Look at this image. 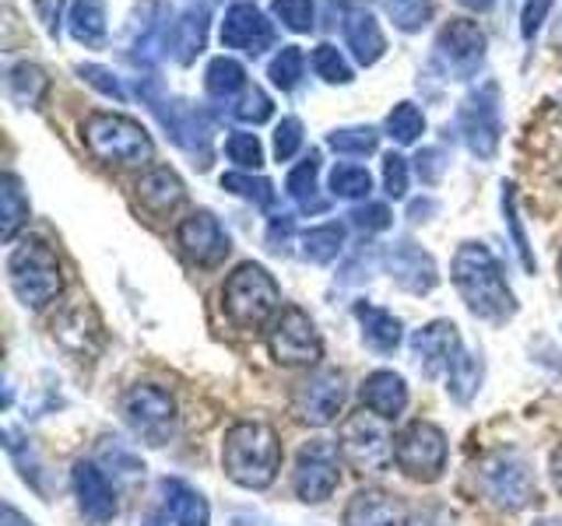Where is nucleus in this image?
<instances>
[{"label": "nucleus", "instance_id": "obj_1", "mask_svg": "<svg viewBox=\"0 0 562 526\" xmlns=\"http://www.w3.org/2000/svg\"><path fill=\"white\" fill-rule=\"evenodd\" d=\"M450 277L457 291H461L464 306L488 323H506L517 312V298L506 285V274L499 267V260L492 256L482 242H464L453 253Z\"/></svg>", "mask_w": 562, "mask_h": 526}, {"label": "nucleus", "instance_id": "obj_2", "mask_svg": "<svg viewBox=\"0 0 562 526\" xmlns=\"http://www.w3.org/2000/svg\"><path fill=\"white\" fill-rule=\"evenodd\" d=\"M222 467L239 488L263 491L274 484L281 467V443L271 425L263 421H239L225 432L222 443Z\"/></svg>", "mask_w": 562, "mask_h": 526}, {"label": "nucleus", "instance_id": "obj_3", "mask_svg": "<svg viewBox=\"0 0 562 526\" xmlns=\"http://www.w3.org/2000/svg\"><path fill=\"white\" fill-rule=\"evenodd\" d=\"M137 95L151 105V113L172 137V145L183 148L193 158H201V169H207L215 119H211L204 105H193L183 99H162V92H158V78H137Z\"/></svg>", "mask_w": 562, "mask_h": 526}, {"label": "nucleus", "instance_id": "obj_4", "mask_svg": "<svg viewBox=\"0 0 562 526\" xmlns=\"http://www.w3.org/2000/svg\"><path fill=\"white\" fill-rule=\"evenodd\" d=\"M278 306H281V288L260 263H239L225 277L222 309L236 330H260L278 312Z\"/></svg>", "mask_w": 562, "mask_h": 526}, {"label": "nucleus", "instance_id": "obj_5", "mask_svg": "<svg viewBox=\"0 0 562 526\" xmlns=\"http://www.w3.org/2000/svg\"><path fill=\"white\" fill-rule=\"evenodd\" d=\"M81 140L105 165H145L155 155L148 130L123 113H92L81 123Z\"/></svg>", "mask_w": 562, "mask_h": 526}, {"label": "nucleus", "instance_id": "obj_6", "mask_svg": "<svg viewBox=\"0 0 562 526\" xmlns=\"http://www.w3.org/2000/svg\"><path fill=\"white\" fill-rule=\"evenodd\" d=\"M8 281L11 291L18 295V302L29 309H43L64 288L60 260L40 239H25L22 245H14L8 256Z\"/></svg>", "mask_w": 562, "mask_h": 526}, {"label": "nucleus", "instance_id": "obj_7", "mask_svg": "<svg viewBox=\"0 0 562 526\" xmlns=\"http://www.w3.org/2000/svg\"><path fill=\"white\" fill-rule=\"evenodd\" d=\"M457 130H461L464 145L482 162L496 158L499 137H503V110H499V84L482 81L464 95L461 110H457Z\"/></svg>", "mask_w": 562, "mask_h": 526}, {"label": "nucleus", "instance_id": "obj_8", "mask_svg": "<svg viewBox=\"0 0 562 526\" xmlns=\"http://www.w3.org/2000/svg\"><path fill=\"white\" fill-rule=\"evenodd\" d=\"M485 64V32L471 18H450L432 43V67L447 81H468Z\"/></svg>", "mask_w": 562, "mask_h": 526}, {"label": "nucleus", "instance_id": "obj_9", "mask_svg": "<svg viewBox=\"0 0 562 526\" xmlns=\"http://www.w3.org/2000/svg\"><path fill=\"white\" fill-rule=\"evenodd\" d=\"M479 481H482L485 499L492 505L506 508V513H517V508L531 505V499L538 495L535 470L520 453H496V456H488V460H482Z\"/></svg>", "mask_w": 562, "mask_h": 526}, {"label": "nucleus", "instance_id": "obj_10", "mask_svg": "<svg viewBox=\"0 0 562 526\" xmlns=\"http://www.w3.org/2000/svg\"><path fill=\"white\" fill-rule=\"evenodd\" d=\"M447 435L432 421H412L394 438V464L415 481H439L447 470Z\"/></svg>", "mask_w": 562, "mask_h": 526}, {"label": "nucleus", "instance_id": "obj_11", "mask_svg": "<svg viewBox=\"0 0 562 526\" xmlns=\"http://www.w3.org/2000/svg\"><path fill=\"white\" fill-rule=\"evenodd\" d=\"M376 414H351L341 425L345 460L362 473H386L394 464V438L380 425Z\"/></svg>", "mask_w": 562, "mask_h": 526}, {"label": "nucleus", "instance_id": "obj_12", "mask_svg": "<svg viewBox=\"0 0 562 526\" xmlns=\"http://www.w3.org/2000/svg\"><path fill=\"white\" fill-rule=\"evenodd\" d=\"M268 347L278 365H316L324 358L321 330H316V323L299 306H285L278 312Z\"/></svg>", "mask_w": 562, "mask_h": 526}, {"label": "nucleus", "instance_id": "obj_13", "mask_svg": "<svg viewBox=\"0 0 562 526\" xmlns=\"http://www.w3.org/2000/svg\"><path fill=\"white\" fill-rule=\"evenodd\" d=\"M341 481V467H338V446L327 443V438H313L303 449H299L295 473H292V488L299 502L316 505L327 502L334 495V488Z\"/></svg>", "mask_w": 562, "mask_h": 526}, {"label": "nucleus", "instance_id": "obj_14", "mask_svg": "<svg viewBox=\"0 0 562 526\" xmlns=\"http://www.w3.org/2000/svg\"><path fill=\"white\" fill-rule=\"evenodd\" d=\"M123 418L148 446H166L176 425V400L158 386H131L123 397Z\"/></svg>", "mask_w": 562, "mask_h": 526}, {"label": "nucleus", "instance_id": "obj_15", "mask_svg": "<svg viewBox=\"0 0 562 526\" xmlns=\"http://www.w3.org/2000/svg\"><path fill=\"white\" fill-rule=\"evenodd\" d=\"M341 403H345V376L338 368H321V373H313L310 379L295 386L292 411L299 421L321 428L341 414Z\"/></svg>", "mask_w": 562, "mask_h": 526}, {"label": "nucleus", "instance_id": "obj_16", "mask_svg": "<svg viewBox=\"0 0 562 526\" xmlns=\"http://www.w3.org/2000/svg\"><path fill=\"white\" fill-rule=\"evenodd\" d=\"M176 239H180L183 253L190 256V263H198V267H218V263L233 253V239L225 236L222 221L211 215V210H193L190 218H183L180 228H176Z\"/></svg>", "mask_w": 562, "mask_h": 526}, {"label": "nucleus", "instance_id": "obj_17", "mask_svg": "<svg viewBox=\"0 0 562 526\" xmlns=\"http://www.w3.org/2000/svg\"><path fill=\"white\" fill-rule=\"evenodd\" d=\"M383 267H386V274L394 277L397 288L412 291V295H429L439 285L436 260L412 239H397L394 245H386Z\"/></svg>", "mask_w": 562, "mask_h": 526}, {"label": "nucleus", "instance_id": "obj_18", "mask_svg": "<svg viewBox=\"0 0 562 526\" xmlns=\"http://www.w3.org/2000/svg\"><path fill=\"white\" fill-rule=\"evenodd\" d=\"M222 46L239 49L246 57H260L263 49L274 46V25L263 18V11L250 0H239L222 18Z\"/></svg>", "mask_w": 562, "mask_h": 526}, {"label": "nucleus", "instance_id": "obj_19", "mask_svg": "<svg viewBox=\"0 0 562 526\" xmlns=\"http://www.w3.org/2000/svg\"><path fill=\"white\" fill-rule=\"evenodd\" d=\"M412 355L418 362V368L426 373L429 379H439L450 373V365L457 362V355L464 351L461 344V333H457V327L450 320H436L429 327H422L412 333Z\"/></svg>", "mask_w": 562, "mask_h": 526}, {"label": "nucleus", "instance_id": "obj_20", "mask_svg": "<svg viewBox=\"0 0 562 526\" xmlns=\"http://www.w3.org/2000/svg\"><path fill=\"white\" fill-rule=\"evenodd\" d=\"M341 32H345V46L351 49V57L362 67H373L376 60H383L386 53V35L380 28V22L373 18L366 4H351L341 14Z\"/></svg>", "mask_w": 562, "mask_h": 526}, {"label": "nucleus", "instance_id": "obj_21", "mask_svg": "<svg viewBox=\"0 0 562 526\" xmlns=\"http://www.w3.org/2000/svg\"><path fill=\"white\" fill-rule=\"evenodd\" d=\"M75 495H78V508L88 523H110L116 516V491L110 484V478L95 467V464H78L75 467Z\"/></svg>", "mask_w": 562, "mask_h": 526}, {"label": "nucleus", "instance_id": "obj_22", "mask_svg": "<svg viewBox=\"0 0 562 526\" xmlns=\"http://www.w3.org/2000/svg\"><path fill=\"white\" fill-rule=\"evenodd\" d=\"M207 22H211V0H187L183 11L176 14L172 22V39H169V53L183 67L193 64L204 53L207 43Z\"/></svg>", "mask_w": 562, "mask_h": 526}, {"label": "nucleus", "instance_id": "obj_23", "mask_svg": "<svg viewBox=\"0 0 562 526\" xmlns=\"http://www.w3.org/2000/svg\"><path fill=\"white\" fill-rule=\"evenodd\" d=\"M137 201L145 210H151L155 218H166L187 201V186L169 165H151L137 180Z\"/></svg>", "mask_w": 562, "mask_h": 526}, {"label": "nucleus", "instance_id": "obj_24", "mask_svg": "<svg viewBox=\"0 0 562 526\" xmlns=\"http://www.w3.org/2000/svg\"><path fill=\"white\" fill-rule=\"evenodd\" d=\"M362 403H366L369 414H376L383 421H394L404 414V408H408V386H404V379L397 373H391V368H380V373L366 376Z\"/></svg>", "mask_w": 562, "mask_h": 526}, {"label": "nucleus", "instance_id": "obj_25", "mask_svg": "<svg viewBox=\"0 0 562 526\" xmlns=\"http://www.w3.org/2000/svg\"><path fill=\"white\" fill-rule=\"evenodd\" d=\"M341 526H404L401 505L380 488H366L345 505Z\"/></svg>", "mask_w": 562, "mask_h": 526}, {"label": "nucleus", "instance_id": "obj_26", "mask_svg": "<svg viewBox=\"0 0 562 526\" xmlns=\"http://www.w3.org/2000/svg\"><path fill=\"white\" fill-rule=\"evenodd\" d=\"M356 320L362 327V341L376 351V355H394L401 344V320L391 309H380L373 302H356Z\"/></svg>", "mask_w": 562, "mask_h": 526}, {"label": "nucleus", "instance_id": "obj_27", "mask_svg": "<svg viewBox=\"0 0 562 526\" xmlns=\"http://www.w3.org/2000/svg\"><path fill=\"white\" fill-rule=\"evenodd\" d=\"M162 495H166V516L172 526H207L211 519V508L204 502L201 491H193L183 481H162Z\"/></svg>", "mask_w": 562, "mask_h": 526}, {"label": "nucleus", "instance_id": "obj_28", "mask_svg": "<svg viewBox=\"0 0 562 526\" xmlns=\"http://www.w3.org/2000/svg\"><path fill=\"white\" fill-rule=\"evenodd\" d=\"M316 175H321V151H310L285 180V193L303 215H321V210H327V201L321 197V186H316Z\"/></svg>", "mask_w": 562, "mask_h": 526}, {"label": "nucleus", "instance_id": "obj_29", "mask_svg": "<svg viewBox=\"0 0 562 526\" xmlns=\"http://www.w3.org/2000/svg\"><path fill=\"white\" fill-rule=\"evenodd\" d=\"M67 28L81 46H105V35H110V28H105V0H75L67 14Z\"/></svg>", "mask_w": 562, "mask_h": 526}, {"label": "nucleus", "instance_id": "obj_30", "mask_svg": "<svg viewBox=\"0 0 562 526\" xmlns=\"http://www.w3.org/2000/svg\"><path fill=\"white\" fill-rule=\"evenodd\" d=\"M49 92V78L43 75V67H35L29 60L14 64L8 70V95L14 105H25V110H35Z\"/></svg>", "mask_w": 562, "mask_h": 526}, {"label": "nucleus", "instance_id": "obj_31", "mask_svg": "<svg viewBox=\"0 0 562 526\" xmlns=\"http://www.w3.org/2000/svg\"><path fill=\"white\" fill-rule=\"evenodd\" d=\"M204 88H207V95L211 99H218V102H233L236 95H243V88H246V70L239 60L233 57H215L207 64L204 70Z\"/></svg>", "mask_w": 562, "mask_h": 526}, {"label": "nucleus", "instance_id": "obj_32", "mask_svg": "<svg viewBox=\"0 0 562 526\" xmlns=\"http://www.w3.org/2000/svg\"><path fill=\"white\" fill-rule=\"evenodd\" d=\"M22 225H29V197L22 193L18 175L4 172V180H0V236L4 242H11Z\"/></svg>", "mask_w": 562, "mask_h": 526}, {"label": "nucleus", "instance_id": "obj_33", "mask_svg": "<svg viewBox=\"0 0 562 526\" xmlns=\"http://www.w3.org/2000/svg\"><path fill=\"white\" fill-rule=\"evenodd\" d=\"M482 376H485L482 358H474V355H468V351H461L457 362L450 365V373H447V393H450V400L471 403L474 397H479V390H482Z\"/></svg>", "mask_w": 562, "mask_h": 526}, {"label": "nucleus", "instance_id": "obj_34", "mask_svg": "<svg viewBox=\"0 0 562 526\" xmlns=\"http://www.w3.org/2000/svg\"><path fill=\"white\" fill-rule=\"evenodd\" d=\"M345 225L341 221H327V225H316L310 232H303V256L310 263H330L338 260L345 250Z\"/></svg>", "mask_w": 562, "mask_h": 526}, {"label": "nucleus", "instance_id": "obj_35", "mask_svg": "<svg viewBox=\"0 0 562 526\" xmlns=\"http://www.w3.org/2000/svg\"><path fill=\"white\" fill-rule=\"evenodd\" d=\"M373 190V175H369L366 165L356 162H338L330 169V193L341 201H362Z\"/></svg>", "mask_w": 562, "mask_h": 526}, {"label": "nucleus", "instance_id": "obj_36", "mask_svg": "<svg viewBox=\"0 0 562 526\" xmlns=\"http://www.w3.org/2000/svg\"><path fill=\"white\" fill-rule=\"evenodd\" d=\"M222 190L236 193V197L250 201L263 210L274 207V186L271 180H263V175H254V172H225L222 175Z\"/></svg>", "mask_w": 562, "mask_h": 526}, {"label": "nucleus", "instance_id": "obj_37", "mask_svg": "<svg viewBox=\"0 0 562 526\" xmlns=\"http://www.w3.org/2000/svg\"><path fill=\"white\" fill-rule=\"evenodd\" d=\"M380 4L401 32H422L436 11V0H380Z\"/></svg>", "mask_w": 562, "mask_h": 526}, {"label": "nucleus", "instance_id": "obj_38", "mask_svg": "<svg viewBox=\"0 0 562 526\" xmlns=\"http://www.w3.org/2000/svg\"><path fill=\"white\" fill-rule=\"evenodd\" d=\"M228 113H233V119H239V123H254V127H260V123H268L274 116V102L268 99L263 88L246 84L243 95L228 102Z\"/></svg>", "mask_w": 562, "mask_h": 526}, {"label": "nucleus", "instance_id": "obj_39", "mask_svg": "<svg viewBox=\"0 0 562 526\" xmlns=\"http://www.w3.org/2000/svg\"><path fill=\"white\" fill-rule=\"evenodd\" d=\"M422 130H426V116L415 102H397L386 116V137L397 140V145H415Z\"/></svg>", "mask_w": 562, "mask_h": 526}, {"label": "nucleus", "instance_id": "obj_40", "mask_svg": "<svg viewBox=\"0 0 562 526\" xmlns=\"http://www.w3.org/2000/svg\"><path fill=\"white\" fill-rule=\"evenodd\" d=\"M303 70H306V57L299 46H281L278 57L268 64V78L274 88H281V92H292V88H299V81H303Z\"/></svg>", "mask_w": 562, "mask_h": 526}, {"label": "nucleus", "instance_id": "obj_41", "mask_svg": "<svg viewBox=\"0 0 562 526\" xmlns=\"http://www.w3.org/2000/svg\"><path fill=\"white\" fill-rule=\"evenodd\" d=\"M225 155L239 172H257L263 165V148L257 134H246V130H233L225 137Z\"/></svg>", "mask_w": 562, "mask_h": 526}, {"label": "nucleus", "instance_id": "obj_42", "mask_svg": "<svg viewBox=\"0 0 562 526\" xmlns=\"http://www.w3.org/2000/svg\"><path fill=\"white\" fill-rule=\"evenodd\" d=\"M380 145V134L373 127H341L327 134V148L338 155H373Z\"/></svg>", "mask_w": 562, "mask_h": 526}, {"label": "nucleus", "instance_id": "obj_43", "mask_svg": "<svg viewBox=\"0 0 562 526\" xmlns=\"http://www.w3.org/2000/svg\"><path fill=\"white\" fill-rule=\"evenodd\" d=\"M313 70H316V78H324L327 84H351L356 81L351 78L348 60L341 57V49L330 46V43H321L313 49Z\"/></svg>", "mask_w": 562, "mask_h": 526}, {"label": "nucleus", "instance_id": "obj_44", "mask_svg": "<svg viewBox=\"0 0 562 526\" xmlns=\"http://www.w3.org/2000/svg\"><path fill=\"white\" fill-rule=\"evenodd\" d=\"M503 215H506L509 232H514V245H517V253H520L524 271H531V274H535L538 263H535V256H531V245H527V236H524L520 218H517V186H514V183H503Z\"/></svg>", "mask_w": 562, "mask_h": 526}, {"label": "nucleus", "instance_id": "obj_45", "mask_svg": "<svg viewBox=\"0 0 562 526\" xmlns=\"http://www.w3.org/2000/svg\"><path fill=\"white\" fill-rule=\"evenodd\" d=\"M271 11H274L278 22L285 28H292V32H310L313 28V14H316L313 0H271Z\"/></svg>", "mask_w": 562, "mask_h": 526}, {"label": "nucleus", "instance_id": "obj_46", "mask_svg": "<svg viewBox=\"0 0 562 526\" xmlns=\"http://www.w3.org/2000/svg\"><path fill=\"white\" fill-rule=\"evenodd\" d=\"M299 148H303V119L285 116L274 127V158L278 162H289V158H295Z\"/></svg>", "mask_w": 562, "mask_h": 526}, {"label": "nucleus", "instance_id": "obj_47", "mask_svg": "<svg viewBox=\"0 0 562 526\" xmlns=\"http://www.w3.org/2000/svg\"><path fill=\"white\" fill-rule=\"evenodd\" d=\"M383 190L391 201H404L408 197V162L401 155H386L383 158Z\"/></svg>", "mask_w": 562, "mask_h": 526}, {"label": "nucleus", "instance_id": "obj_48", "mask_svg": "<svg viewBox=\"0 0 562 526\" xmlns=\"http://www.w3.org/2000/svg\"><path fill=\"white\" fill-rule=\"evenodd\" d=\"M78 75L95 88V92H102L105 99H116L123 102L127 99V92H123V84L116 81V75L110 67H99V64H78Z\"/></svg>", "mask_w": 562, "mask_h": 526}, {"label": "nucleus", "instance_id": "obj_49", "mask_svg": "<svg viewBox=\"0 0 562 526\" xmlns=\"http://www.w3.org/2000/svg\"><path fill=\"white\" fill-rule=\"evenodd\" d=\"M376 260H383V253L376 250V245H362V250H356L351 253V260H348V267L341 271V285H359V281H366L369 277V271H376Z\"/></svg>", "mask_w": 562, "mask_h": 526}, {"label": "nucleus", "instance_id": "obj_50", "mask_svg": "<svg viewBox=\"0 0 562 526\" xmlns=\"http://www.w3.org/2000/svg\"><path fill=\"white\" fill-rule=\"evenodd\" d=\"M351 225L359 228V232H386L391 228V221H394V215H391V207L386 204H366V207H356L351 210Z\"/></svg>", "mask_w": 562, "mask_h": 526}, {"label": "nucleus", "instance_id": "obj_51", "mask_svg": "<svg viewBox=\"0 0 562 526\" xmlns=\"http://www.w3.org/2000/svg\"><path fill=\"white\" fill-rule=\"evenodd\" d=\"M415 172H418V180L426 186H436L439 180H443V172H447L443 148H422L418 158H415Z\"/></svg>", "mask_w": 562, "mask_h": 526}, {"label": "nucleus", "instance_id": "obj_52", "mask_svg": "<svg viewBox=\"0 0 562 526\" xmlns=\"http://www.w3.org/2000/svg\"><path fill=\"white\" fill-rule=\"evenodd\" d=\"M555 4V0H527V8H524V14H520V35L527 43L535 39L538 35V28H541V22H544V14H549V8Z\"/></svg>", "mask_w": 562, "mask_h": 526}, {"label": "nucleus", "instance_id": "obj_53", "mask_svg": "<svg viewBox=\"0 0 562 526\" xmlns=\"http://www.w3.org/2000/svg\"><path fill=\"white\" fill-rule=\"evenodd\" d=\"M32 11L35 18L43 22L49 39H57L60 35V14H64V0H32Z\"/></svg>", "mask_w": 562, "mask_h": 526}, {"label": "nucleus", "instance_id": "obj_54", "mask_svg": "<svg viewBox=\"0 0 562 526\" xmlns=\"http://www.w3.org/2000/svg\"><path fill=\"white\" fill-rule=\"evenodd\" d=\"M292 232H295V221H292L289 215H281V218L274 215V218H271V228H268V245H271L274 253H285Z\"/></svg>", "mask_w": 562, "mask_h": 526}, {"label": "nucleus", "instance_id": "obj_55", "mask_svg": "<svg viewBox=\"0 0 562 526\" xmlns=\"http://www.w3.org/2000/svg\"><path fill=\"white\" fill-rule=\"evenodd\" d=\"M0 526H32L22 513H18L14 505H8L4 502V508H0Z\"/></svg>", "mask_w": 562, "mask_h": 526}, {"label": "nucleus", "instance_id": "obj_56", "mask_svg": "<svg viewBox=\"0 0 562 526\" xmlns=\"http://www.w3.org/2000/svg\"><path fill=\"white\" fill-rule=\"evenodd\" d=\"M436 204L432 201H415L412 204V221H426V215H432Z\"/></svg>", "mask_w": 562, "mask_h": 526}, {"label": "nucleus", "instance_id": "obj_57", "mask_svg": "<svg viewBox=\"0 0 562 526\" xmlns=\"http://www.w3.org/2000/svg\"><path fill=\"white\" fill-rule=\"evenodd\" d=\"M552 481H555V488H559V495H562V446L552 453Z\"/></svg>", "mask_w": 562, "mask_h": 526}, {"label": "nucleus", "instance_id": "obj_58", "mask_svg": "<svg viewBox=\"0 0 562 526\" xmlns=\"http://www.w3.org/2000/svg\"><path fill=\"white\" fill-rule=\"evenodd\" d=\"M464 8H471V11H488L492 4H496V0H461Z\"/></svg>", "mask_w": 562, "mask_h": 526}, {"label": "nucleus", "instance_id": "obj_59", "mask_svg": "<svg viewBox=\"0 0 562 526\" xmlns=\"http://www.w3.org/2000/svg\"><path fill=\"white\" fill-rule=\"evenodd\" d=\"M552 46L562 53V18H559V22H555V28H552Z\"/></svg>", "mask_w": 562, "mask_h": 526}, {"label": "nucleus", "instance_id": "obj_60", "mask_svg": "<svg viewBox=\"0 0 562 526\" xmlns=\"http://www.w3.org/2000/svg\"><path fill=\"white\" fill-rule=\"evenodd\" d=\"M531 526H562V516H541V519H535Z\"/></svg>", "mask_w": 562, "mask_h": 526}, {"label": "nucleus", "instance_id": "obj_61", "mask_svg": "<svg viewBox=\"0 0 562 526\" xmlns=\"http://www.w3.org/2000/svg\"><path fill=\"white\" fill-rule=\"evenodd\" d=\"M145 526H162V516H158V513H151V516L145 519Z\"/></svg>", "mask_w": 562, "mask_h": 526}, {"label": "nucleus", "instance_id": "obj_62", "mask_svg": "<svg viewBox=\"0 0 562 526\" xmlns=\"http://www.w3.org/2000/svg\"><path fill=\"white\" fill-rule=\"evenodd\" d=\"M559 288H562V250H559Z\"/></svg>", "mask_w": 562, "mask_h": 526}, {"label": "nucleus", "instance_id": "obj_63", "mask_svg": "<svg viewBox=\"0 0 562 526\" xmlns=\"http://www.w3.org/2000/svg\"><path fill=\"white\" fill-rule=\"evenodd\" d=\"M555 105H559V116H562V88H559V95H555Z\"/></svg>", "mask_w": 562, "mask_h": 526}]
</instances>
